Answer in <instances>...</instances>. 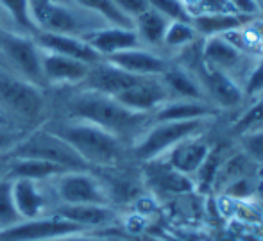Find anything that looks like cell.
Wrapping results in <instances>:
<instances>
[{"mask_svg":"<svg viewBox=\"0 0 263 241\" xmlns=\"http://www.w3.org/2000/svg\"><path fill=\"white\" fill-rule=\"evenodd\" d=\"M42 68L45 84H77L79 86L86 79L91 66L66 55L43 52Z\"/></svg>","mask_w":263,"mask_h":241,"instance_id":"obj_18","label":"cell"},{"mask_svg":"<svg viewBox=\"0 0 263 241\" xmlns=\"http://www.w3.org/2000/svg\"><path fill=\"white\" fill-rule=\"evenodd\" d=\"M263 127V93L253 100L251 106L246 107L242 114L235 120L233 124V132L236 136L243 134L247 131H253V129Z\"/></svg>","mask_w":263,"mask_h":241,"instance_id":"obj_29","label":"cell"},{"mask_svg":"<svg viewBox=\"0 0 263 241\" xmlns=\"http://www.w3.org/2000/svg\"><path fill=\"white\" fill-rule=\"evenodd\" d=\"M0 54L6 57L16 77L25 79L36 86H45L42 68V48L34 39L0 29Z\"/></svg>","mask_w":263,"mask_h":241,"instance_id":"obj_7","label":"cell"},{"mask_svg":"<svg viewBox=\"0 0 263 241\" xmlns=\"http://www.w3.org/2000/svg\"><path fill=\"white\" fill-rule=\"evenodd\" d=\"M47 98L43 88L13 73H0V111L11 122L31 124L43 116Z\"/></svg>","mask_w":263,"mask_h":241,"instance_id":"obj_4","label":"cell"},{"mask_svg":"<svg viewBox=\"0 0 263 241\" xmlns=\"http://www.w3.org/2000/svg\"><path fill=\"white\" fill-rule=\"evenodd\" d=\"M202 61L218 72L226 73L231 79L242 86L251 65H253L256 55H249L243 50H240L236 45H233L224 36H215V38L202 39L201 45Z\"/></svg>","mask_w":263,"mask_h":241,"instance_id":"obj_9","label":"cell"},{"mask_svg":"<svg viewBox=\"0 0 263 241\" xmlns=\"http://www.w3.org/2000/svg\"><path fill=\"white\" fill-rule=\"evenodd\" d=\"M142 79L143 77L124 72L122 68L107 63L106 59H102L101 63L91 66L86 79H84L79 86L83 88V90H90V91H97V93H102V95L117 96L118 93H122L124 90L131 88L133 84H136Z\"/></svg>","mask_w":263,"mask_h":241,"instance_id":"obj_14","label":"cell"},{"mask_svg":"<svg viewBox=\"0 0 263 241\" xmlns=\"http://www.w3.org/2000/svg\"><path fill=\"white\" fill-rule=\"evenodd\" d=\"M113 4L135 22L136 16H140L142 13H145L149 9V2L147 0H113Z\"/></svg>","mask_w":263,"mask_h":241,"instance_id":"obj_34","label":"cell"},{"mask_svg":"<svg viewBox=\"0 0 263 241\" xmlns=\"http://www.w3.org/2000/svg\"><path fill=\"white\" fill-rule=\"evenodd\" d=\"M13 200L22 220H36L52 214L58 206L54 193L45 190L42 183L29 179H11Z\"/></svg>","mask_w":263,"mask_h":241,"instance_id":"obj_11","label":"cell"},{"mask_svg":"<svg viewBox=\"0 0 263 241\" xmlns=\"http://www.w3.org/2000/svg\"><path fill=\"white\" fill-rule=\"evenodd\" d=\"M199 34L194 29L192 22H170L168 29L165 32L163 47L172 48V50H183V48L194 45L199 42Z\"/></svg>","mask_w":263,"mask_h":241,"instance_id":"obj_27","label":"cell"},{"mask_svg":"<svg viewBox=\"0 0 263 241\" xmlns=\"http://www.w3.org/2000/svg\"><path fill=\"white\" fill-rule=\"evenodd\" d=\"M0 125H4V127H13V122H11L2 111H0Z\"/></svg>","mask_w":263,"mask_h":241,"instance_id":"obj_40","label":"cell"},{"mask_svg":"<svg viewBox=\"0 0 263 241\" xmlns=\"http://www.w3.org/2000/svg\"><path fill=\"white\" fill-rule=\"evenodd\" d=\"M211 148L213 147H211V143H208L204 134H197V136H190V138L174 145V147L159 159H163L166 165L172 166V168L177 170L179 173L194 179L199 170H201V166L204 165Z\"/></svg>","mask_w":263,"mask_h":241,"instance_id":"obj_13","label":"cell"},{"mask_svg":"<svg viewBox=\"0 0 263 241\" xmlns=\"http://www.w3.org/2000/svg\"><path fill=\"white\" fill-rule=\"evenodd\" d=\"M14 24L20 25L25 31H38L31 13V0H0Z\"/></svg>","mask_w":263,"mask_h":241,"instance_id":"obj_31","label":"cell"},{"mask_svg":"<svg viewBox=\"0 0 263 241\" xmlns=\"http://www.w3.org/2000/svg\"><path fill=\"white\" fill-rule=\"evenodd\" d=\"M168 24V18H165L158 11L149 7L145 13L135 18V31L142 43H145L149 47H161Z\"/></svg>","mask_w":263,"mask_h":241,"instance_id":"obj_25","label":"cell"},{"mask_svg":"<svg viewBox=\"0 0 263 241\" xmlns=\"http://www.w3.org/2000/svg\"><path fill=\"white\" fill-rule=\"evenodd\" d=\"M253 16L240 13H213V14H194L192 25L197 31L199 38H215V36H226L233 31L246 27L253 22Z\"/></svg>","mask_w":263,"mask_h":241,"instance_id":"obj_22","label":"cell"},{"mask_svg":"<svg viewBox=\"0 0 263 241\" xmlns=\"http://www.w3.org/2000/svg\"><path fill=\"white\" fill-rule=\"evenodd\" d=\"M36 43L45 52L66 55V57L83 61L90 66L97 65V63H101L102 59H104L101 54H97V52L90 47V43H88L86 39L77 38V36L55 34V32H38Z\"/></svg>","mask_w":263,"mask_h":241,"instance_id":"obj_17","label":"cell"},{"mask_svg":"<svg viewBox=\"0 0 263 241\" xmlns=\"http://www.w3.org/2000/svg\"><path fill=\"white\" fill-rule=\"evenodd\" d=\"M258 2V6H260V11H261V14H263V0H256Z\"/></svg>","mask_w":263,"mask_h":241,"instance_id":"obj_42","label":"cell"},{"mask_svg":"<svg viewBox=\"0 0 263 241\" xmlns=\"http://www.w3.org/2000/svg\"><path fill=\"white\" fill-rule=\"evenodd\" d=\"M50 183L58 204H101L111 206V193L88 170H72L54 177Z\"/></svg>","mask_w":263,"mask_h":241,"instance_id":"obj_8","label":"cell"},{"mask_svg":"<svg viewBox=\"0 0 263 241\" xmlns=\"http://www.w3.org/2000/svg\"><path fill=\"white\" fill-rule=\"evenodd\" d=\"M90 232L81 225L68 222L58 214L36 218V220H22L9 229L0 231V241H47L68 234Z\"/></svg>","mask_w":263,"mask_h":241,"instance_id":"obj_10","label":"cell"},{"mask_svg":"<svg viewBox=\"0 0 263 241\" xmlns=\"http://www.w3.org/2000/svg\"><path fill=\"white\" fill-rule=\"evenodd\" d=\"M77 6L83 7L84 11H90L95 16L104 18L115 27L135 29V22L129 16H125L120 9L113 4V0H76Z\"/></svg>","mask_w":263,"mask_h":241,"instance_id":"obj_26","label":"cell"},{"mask_svg":"<svg viewBox=\"0 0 263 241\" xmlns=\"http://www.w3.org/2000/svg\"><path fill=\"white\" fill-rule=\"evenodd\" d=\"M145 175L153 188L163 193H174V195H183L195 190V184L192 177H186L166 165L163 159L145 163Z\"/></svg>","mask_w":263,"mask_h":241,"instance_id":"obj_21","label":"cell"},{"mask_svg":"<svg viewBox=\"0 0 263 241\" xmlns=\"http://www.w3.org/2000/svg\"><path fill=\"white\" fill-rule=\"evenodd\" d=\"M11 159H13V157L9 155V152H6V154H0V179H4V177L7 175Z\"/></svg>","mask_w":263,"mask_h":241,"instance_id":"obj_38","label":"cell"},{"mask_svg":"<svg viewBox=\"0 0 263 241\" xmlns=\"http://www.w3.org/2000/svg\"><path fill=\"white\" fill-rule=\"evenodd\" d=\"M258 177H260V179L263 180V166H260V168H258Z\"/></svg>","mask_w":263,"mask_h":241,"instance_id":"obj_41","label":"cell"},{"mask_svg":"<svg viewBox=\"0 0 263 241\" xmlns=\"http://www.w3.org/2000/svg\"><path fill=\"white\" fill-rule=\"evenodd\" d=\"M147 2L151 9L158 11L170 22H192V14L184 0H147Z\"/></svg>","mask_w":263,"mask_h":241,"instance_id":"obj_32","label":"cell"},{"mask_svg":"<svg viewBox=\"0 0 263 241\" xmlns=\"http://www.w3.org/2000/svg\"><path fill=\"white\" fill-rule=\"evenodd\" d=\"M11 157H27V159H43V161L54 163V165L63 166L65 170H88L83 157L70 147L65 139L55 136L54 132L47 131L45 127L34 131L22 138L9 150Z\"/></svg>","mask_w":263,"mask_h":241,"instance_id":"obj_5","label":"cell"},{"mask_svg":"<svg viewBox=\"0 0 263 241\" xmlns=\"http://www.w3.org/2000/svg\"><path fill=\"white\" fill-rule=\"evenodd\" d=\"M45 129L65 139L88 166H115L124 159V142L93 124L65 118L49 122Z\"/></svg>","mask_w":263,"mask_h":241,"instance_id":"obj_2","label":"cell"},{"mask_svg":"<svg viewBox=\"0 0 263 241\" xmlns=\"http://www.w3.org/2000/svg\"><path fill=\"white\" fill-rule=\"evenodd\" d=\"M83 39H86V42L90 43V47L93 48L97 54H101L104 59L117 54V52L142 47V42H140L135 29L115 27V25L107 29H97V31L84 36Z\"/></svg>","mask_w":263,"mask_h":241,"instance_id":"obj_20","label":"cell"},{"mask_svg":"<svg viewBox=\"0 0 263 241\" xmlns=\"http://www.w3.org/2000/svg\"><path fill=\"white\" fill-rule=\"evenodd\" d=\"M253 198H256L258 200V204L261 206V209H263V180L258 177V183H256V190H254V196Z\"/></svg>","mask_w":263,"mask_h":241,"instance_id":"obj_39","label":"cell"},{"mask_svg":"<svg viewBox=\"0 0 263 241\" xmlns=\"http://www.w3.org/2000/svg\"><path fill=\"white\" fill-rule=\"evenodd\" d=\"M242 91L246 100H254L263 93V54L256 55L242 83Z\"/></svg>","mask_w":263,"mask_h":241,"instance_id":"obj_33","label":"cell"},{"mask_svg":"<svg viewBox=\"0 0 263 241\" xmlns=\"http://www.w3.org/2000/svg\"><path fill=\"white\" fill-rule=\"evenodd\" d=\"M113 98H117L122 106L131 111L153 114L159 106L170 100V93L161 77H143L142 81H138Z\"/></svg>","mask_w":263,"mask_h":241,"instance_id":"obj_12","label":"cell"},{"mask_svg":"<svg viewBox=\"0 0 263 241\" xmlns=\"http://www.w3.org/2000/svg\"><path fill=\"white\" fill-rule=\"evenodd\" d=\"M233 7L236 9V13L240 14H247V16H260L261 11L258 6L256 0H228Z\"/></svg>","mask_w":263,"mask_h":241,"instance_id":"obj_36","label":"cell"},{"mask_svg":"<svg viewBox=\"0 0 263 241\" xmlns=\"http://www.w3.org/2000/svg\"><path fill=\"white\" fill-rule=\"evenodd\" d=\"M18 142H20V138H18V134L13 131V127H4V125H0V154L9 152Z\"/></svg>","mask_w":263,"mask_h":241,"instance_id":"obj_37","label":"cell"},{"mask_svg":"<svg viewBox=\"0 0 263 241\" xmlns=\"http://www.w3.org/2000/svg\"><path fill=\"white\" fill-rule=\"evenodd\" d=\"M217 111L218 109H215L208 100L170 98L151 114V122L201 120V118H213Z\"/></svg>","mask_w":263,"mask_h":241,"instance_id":"obj_19","label":"cell"},{"mask_svg":"<svg viewBox=\"0 0 263 241\" xmlns=\"http://www.w3.org/2000/svg\"><path fill=\"white\" fill-rule=\"evenodd\" d=\"M18 222H22V218L16 211V206H14L11 179L4 177V179H0V231L13 227Z\"/></svg>","mask_w":263,"mask_h":241,"instance_id":"obj_28","label":"cell"},{"mask_svg":"<svg viewBox=\"0 0 263 241\" xmlns=\"http://www.w3.org/2000/svg\"><path fill=\"white\" fill-rule=\"evenodd\" d=\"M161 81L168 90L170 98L208 100L197 77L181 65H170L168 70L161 75Z\"/></svg>","mask_w":263,"mask_h":241,"instance_id":"obj_23","label":"cell"},{"mask_svg":"<svg viewBox=\"0 0 263 241\" xmlns=\"http://www.w3.org/2000/svg\"><path fill=\"white\" fill-rule=\"evenodd\" d=\"M106 61L122 68L124 72L140 77H161L170 66V63L163 55L147 50L143 47L117 52V54L106 57Z\"/></svg>","mask_w":263,"mask_h":241,"instance_id":"obj_15","label":"cell"},{"mask_svg":"<svg viewBox=\"0 0 263 241\" xmlns=\"http://www.w3.org/2000/svg\"><path fill=\"white\" fill-rule=\"evenodd\" d=\"M47 241H125L117 236H107L102 232H81V234H68L61 236V238L47 239Z\"/></svg>","mask_w":263,"mask_h":241,"instance_id":"obj_35","label":"cell"},{"mask_svg":"<svg viewBox=\"0 0 263 241\" xmlns=\"http://www.w3.org/2000/svg\"><path fill=\"white\" fill-rule=\"evenodd\" d=\"M31 13L38 31L84 38L97 31L88 18L73 9L66 0H31Z\"/></svg>","mask_w":263,"mask_h":241,"instance_id":"obj_6","label":"cell"},{"mask_svg":"<svg viewBox=\"0 0 263 241\" xmlns=\"http://www.w3.org/2000/svg\"><path fill=\"white\" fill-rule=\"evenodd\" d=\"M240 150L256 166H263V127L247 131L238 136Z\"/></svg>","mask_w":263,"mask_h":241,"instance_id":"obj_30","label":"cell"},{"mask_svg":"<svg viewBox=\"0 0 263 241\" xmlns=\"http://www.w3.org/2000/svg\"><path fill=\"white\" fill-rule=\"evenodd\" d=\"M66 118L93 124L118 136L122 142L136 139L151 125V114L136 113L113 96L83 88L66 100Z\"/></svg>","mask_w":263,"mask_h":241,"instance_id":"obj_1","label":"cell"},{"mask_svg":"<svg viewBox=\"0 0 263 241\" xmlns=\"http://www.w3.org/2000/svg\"><path fill=\"white\" fill-rule=\"evenodd\" d=\"M52 214L73 222L90 232L102 231L117 220V213L113 207L101 206V204H58Z\"/></svg>","mask_w":263,"mask_h":241,"instance_id":"obj_16","label":"cell"},{"mask_svg":"<svg viewBox=\"0 0 263 241\" xmlns=\"http://www.w3.org/2000/svg\"><path fill=\"white\" fill-rule=\"evenodd\" d=\"M210 118L183 122H151V125L135 139L133 154L143 163L159 159L179 142L190 136L204 134Z\"/></svg>","mask_w":263,"mask_h":241,"instance_id":"obj_3","label":"cell"},{"mask_svg":"<svg viewBox=\"0 0 263 241\" xmlns=\"http://www.w3.org/2000/svg\"><path fill=\"white\" fill-rule=\"evenodd\" d=\"M65 172H72V170H65L63 166L43 161V159L13 157L6 177L7 179H29L38 180V183H49Z\"/></svg>","mask_w":263,"mask_h":241,"instance_id":"obj_24","label":"cell"}]
</instances>
